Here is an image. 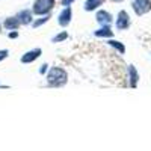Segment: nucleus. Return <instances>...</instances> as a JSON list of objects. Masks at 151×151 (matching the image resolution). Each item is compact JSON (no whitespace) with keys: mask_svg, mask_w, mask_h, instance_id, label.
<instances>
[{"mask_svg":"<svg viewBox=\"0 0 151 151\" xmlns=\"http://www.w3.org/2000/svg\"><path fill=\"white\" fill-rule=\"evenodd\" d=\"M107 44H109L110 47L115 48L116 52H119L121 55H124V53H125V45H124L122 42H119V41H116V40H109V41H107Z\"/></svg>","mask_w":151,"mask_h":151,"instance_id":"ddd939ff","label":"nucleus"},{"mask_svg":"<svg viewBox=\"0 0 151 151\" xmlns=\"http://www.w3.org/2000/svg\"><path fill=\"white\" fill-rule=\"evenodd\" d=\"M127 79H129V86L130 88H136L139 83V73L134 68V65H129L127 67Z\"/></svg>","mask_w":151,"mask_h":151,"instance_id":"0eeeda50","label":"nucleus"},{"mask_svg":"<svg viewBox=\"0 0 151 151\" xmlns=\"http://www.w3.org/2000/svg\"><path fill=\"white\" fill-rule=\"evenodd\" d=\"M48 18H50L48 15H44L42 18H38V20L32 21V27H35V29H36V27H40V26H42L44 23H47V21H48Z\"/></svg>","mask_w":151,"mask_h":151,"instance_id":"4468645a","label":"nucleus"},{"mask_svg":"<svg viewBox=\"0 0 151 151\" xmlns=\"http://www.w3.org/2000/svg\"><path fill=\"white\" fill-rule=\"evenodd\" d=\"M116 29L118 30H125L130 27V17L125 11H119L116 15Z\"/></svg>","mask_w":151,"mask_h":151,"instance_id":"20e7f679","label":"nucleus"},{"mask_svg":"<svg viewBox=\"0 0 151 151\" xmlns=\"http://www.w3.org/2000/svg\"><path fill=\"white\" fill-rule=\"evenodd\" d=\"M71 17H73L71 8H70V6H65V9H62V11H60L59 18H58V23L60 24L62 27H67L68 24L71 23Z\"/></svg>","mask_w":151,"mask_h":151,"instance_id":"423d86ee","label":"nucleus"},{"mask_svg":"<svg viewBox=\"0 0 151 151\" xmlns=\"http://www.w3.org/2000/svg\"><path fill=\"white\" fill-rule=\"evenodd\" d=\"M17 36H18V32H15V30L9 32V38H17Z\"/></svg>","mask_w":151,"mask_h":151,"instance_id":"6ab92c4d","label":"nucleus"},{"mask_svg":"<svg viewBox=\"0 0 151 151\" xmlns=\"http://www.w3.org/2000/svg\"><path fill=\"white\" fill-rule=\"evenodd\" d=\"M47 77V83L53 88H58V86H62L65 85L67 80H68V74L64 68H59V67H53L50 68L45 74Z\"/></svg>","mask_w":151,"mask_h":151,"instance_id":"f257e3e1","label":"nucleus"},{"mask_svg":"<svg viewBox=\"0 0 151 151\" xmlns=\"http://www.w3.org/2000/svg\"><path fill=\"white\" fill-rule=\"evenodd\" d=\"M97 21L101 24V26H110V23H112V15L109 14L107 11H98L97 12V15H95Z\"/></svg>","mask_w":151,"mask_h":151,"instance_id":"1a4fd4ad","label":"nucleus"},{"mask_svg":"<svg viewBox=\"0 0 151 151\" xmlns=\"http://www.w3.org/2000/svg\"><path fill=\"white\" fill-rule=\"evenodd\" d=\"M132 8L136 12V15H145L151 11V0H133Z\"/></svg>","mask_w":151,"mask_h":151,"instance_id":"7ed1b4c3","label":"nucleus"},{"mask_svg":"<svg viewBox=\"0 0 151 151\" xmlns=\"http://www.w3.org/2000/svg\"><path fill=\"white\" fill-rule=\"evenodd\" d=\"M0 29H2V26H0Z\"/></svg>","mask_w":151,"mask_h":151,"instance_id":"4be33fe9","label":"nucleus"},{"mask_svg":"<svg viewBox=\"0 0 151 151\" xmlns=\"http://www.w3.org/2000/svg\"><path fill=\"white\" fill-rule=\"evenodd\" d=\"M47 71H48V65H47V64H42L41 68H40V73H41V74H45Z\"/></svg>","mask_w":151,"mask_h":151,"instance_id":"f3484780","label":"nucleus"},{"mask_svg":"<svg viewBox=\"0 0 151 151\" xmlns=\"http://www.w3.org/2000/svg\"><path fill=\"white\" fill-rule=\"evenodd\" d=\"M15 17H17V20L20 21V24H24V26H27V24H32V21H33L32 11H29V9H21Z\"/></svg>","mask_w":151,"mask_h":151,"instance_id":"6e6552de","label":"nucleus"},{"mask_svg":"<svg viewBox=\"0 0 151 151\" xmlns=\"http://www.w3.org/2000/svg\"><path fill=\"white\" fill-rule=\"evenodd\" d=\"M112 2H116L118 3V2H122V0H112Z\"/></svg>","mask_w":151,"mask_h":151,"instance_id":"412c9836","label":"nucleus"},{"mask_svg":"<svg viewBox=\"0 0 151 151\" xmlns=\"http://www.w3.org/2000/svg\"><path fill=\"white\" fill-rule=\"evenodd\" d=\"M104 0H86L85 2V11H95L98 6L103 5Z\"/></svg>","mask_w":151,"mask_h":151,"instance_id":"f8f14e48","label":"nucleus"},{"mask_svg":"<svg viewBox=\"0 0 151 151\" xmlns=\"http://www.w3.org/2000/svg\"><path fill=\"white\" fill-rule=\"evenodd\" d=\"M73 2H74V0H60V5L62 6H70Z\"/></svg>","mask_w":151,"mask_h":151,"instance_id":"a211bd4d","label":"nucleus"},{"mask_svg":"<svg viewBox=\"0 0 151 151\" xmlns=\"http://www.w3.org/2000/svg\"><path fill=\"white\" fill-rule=\"evenodd\" d=\"M20 26H21V24H20V21L17 20V17H8V18L5 20V23H3V27L8 29V30H17Z\"/></svg>","mask_w":151,"mask_h":151,"instance_id":"9d476101","label":"nucleus"},{"mask_svg":"<svg viewBox=\"0 0 151 151\" xmlns=\"http://www.w3.org/2000/svg\"><path fill=\"white\" fill-rule=\"evenodd\" d=\"M55 3H56L55 0H35L32 6V12L36 15H47L55 8Z\"/></svg>","mask_w":151,"mask_h":151,"instance_id":"f03ea898","label":"nucleus"},{"mask_svg":"<svg viewBox=\"0 0 151 151\" xmlns=\"http://www.w3.org/2000/svg\"><path fill=\"white\" fill-rule=\"evenodd\" d=\"M8 55H9V52L5 48V50H0V62H2L3 59H6L8 58Z\"/></svg>","mask_w":151,"mask_h":151,"instance_id":"dca6fc26","label":"nucleus"},{"mask_svg":"<svg viewBox=\"0 0 151 151\" xmlns=\"http://www.w3.org/2000/svg\"><path fill=\"white\" fill-rule=\"evenodd\" d=\"M41 53H42L41 48H32V50H29V52H26L21 56V62L23 64H32L33 60H36L41 56Z\"/></svg>","mask_w":151,"mask_h":151,"instance_id":"39448f33","label":"nucleus"},{"mask_svg":"<svg viewBox=\"0 0 151 151\" xmlns=\"http://www.w3.org/2000/svg\"><path fill=\"white\" fill-rule=\"evenodd\" d=\"M0 89H9V86H8V85H2V83H0Z\"/></svg>","mask_w":151,"mask_h":151,"instance_id":"aec40b11","label":"nucleus"},{"mask_svg":"<svg viewBox=\"0 0 151 151\" xmlns=\"http://www.w3.org/2000/svg\"><path fill=\"white\" fill-rule=\"evenodd\" d=\"M94 35L98 36V38H112L113 36V30L110 29V26H101L98 30L94 32Z\"/></svg>","mask_w":151,"mask_h":151,"instance_id":"9b49d317","label":"nucleus"},{"mask_svg":"<svg viewBox=\"0 0 151 151\" xmlns=\"http://www.w3.org/2000/svg\"><path fill=\"white\" fill-rule=\"evenodd\" d=\"M68 38V33L67 32H60V33H58L53 40H52V42H62V41H65Z\"/></svg>","mask_w":151,"mask_h":151,"instance_id":"2eb2a0df","label":"nucleus"}]
</instances>
